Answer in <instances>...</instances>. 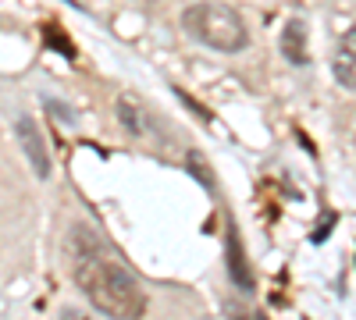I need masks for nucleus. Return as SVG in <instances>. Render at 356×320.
Masks as SVG:
<instances>
[{
    "mask_svg": "<svg viewBox=\"0 0 356 320\" xmlns=\"http://www.w3.org/2000/svg\"><path fill=\"white\" fill-rule=\"evenodd\" d=\"M68 256H72V274L97 313L122 317V320H136L146 313V296L139 281L93 228L86 224L72 228Z\"/></svg>",
    "mask_w": 356,
    "mask_h": 320,
    "instance_id": "1",
    "label": "nucleus"
},
{
    "mask_svg": "<svg viewBox=\"0 0 356 320\" xmlns=\"http://www.w3.org/2000/svg\"><path fill=\"white\" fill-rule=\"evenodd\" d=\"M182 25L193 40H200L203 47L221 50V53H239L250 47V33L243 18L235 15L232 8L221 4H193L182 15Z\"/></svg>",
    "mask_w": 356,
    "mask_h": 320,
    "instance_id": "2",
    "label": "nucleus"
},
{
    "mask_svg": "<svg viewBox=\"0 0 356 320\" xmlns=\"http://www.w3.org/2000/svg\"><path fill=\"white\" fill-rule=\"evenodd\" d=\"M15 132H18V142H22V153H25L29 167L36 171V178L47 182V178H50V150H47V142H43L36 121H33V118H18Z\"/></svg>",
    "mask_w": 356,
    "mask_h": 320,
    "instance_id": "3",
    "label": "nucleus"
},
{
    "mask_svg": "<svg viewBox=\"0 0 356 320\" xmlns=\"http://www.w3.org/2000/svg\"><path fill=\"white\" fill-rule=\"evenodd\" d=\"M225 264H228V278L239 292H253L257 288V278H253V267L246 260V249H243V239H239V228L228 224V249H225Z\"/></svg>",
    "mask_w": 356,
    "mask_h": 320,
    "instance_id": "4",
    "label": "nucleus"
},
{
    "mask_svg": "<svg viewBox=\"0 0 356 320\" xmlns=\"http://www.w3.org/2000/svg\"><path fill=\"white\" fill-rule=\"evenodd\" d=\"M282 53H285V61L296 65V68H307V65H310V53H307V25H303L300 18L285 22V28H282Z\"/></svg>",
    "mask_w": 356,
    "mask_h": 320,
    "instance_id": "5",
    "label": "nucleus"
},
{
    "mask_svg": "<svg viewBox=\"0 0 356 320\" xmlns=\"http://www.w3.org/2000/svg\"><path fill=\"white\" fill-rule=\"evenodd\" d=\"M118 118H122V125L132 135H143L146 132V114H143V107L132 96H118Z\"/></svg>",
    "mask_w": 356,
    "mask_h": 320,
    "instance_id": "6",
    "label": "nucleus"
},
{
    "mask_svg": "<svg viewBox=\"0 0 356 320\" xmlns=\"http://www.w3.org/2000/svg\"><path fill=\"white\" fill-rule=\"evenodd\" d=\"M186 167H189V174L207 189V192H218V182H214V171H211V164H207L196 150H189V157H186Z\"/></svg>",
    "mask_w": 356,
    "mask_h": 320,
    "instance_id": "7",
    "label": "nucleus"
},
{
    "mask_svg": "<svg viewBox=\"0 0 356 320\" xmlns=\"http://www.w3.org/2000/svg\"><path fill=\"white\" fill-rule=\"evenodd\" d=\"M332 71H335L342 90H356V57L353 53H339V61L332 65Z\"/></svg>",
    "mask_w": 356,
    "mask_h": 320,
    "instance_id": "8",
    "label": "nucleus"
},
{
    "mask_svg": "<svg viewBox=\"0 0 356 320\" xmlns=\"http://www.w3.org/2000/svg\"><path fill=\"white\" fill-rule=\"evenodd\" d=\"M43 40H47V47L61 50V53L68 57V61L75 57V47H72V40L65 36V28H61V25H47V28H43Z\"/></svg>",
    "mask_w": 356,
    "mask_h": 320,
    "instance_id": "9",
    "label": "nucleus"
},
{
    "mask_svg": "<svg viewBox=\"0 0 356 320\" xmlns=\"http://www.w3.org/2000/svg\"><path fill=\"white\" fill-rule=\"evenodd\" d=\"M335 221H339L335 214H324V217H321V224L314 228V235H310V242H317V246H321L324 239H328V235H332V228H335Z\"/></svg>",
    "mask_w": 356,
    "mask_h": 320,
    "instance_id": "10",
    "label": "nucleus"
},
{
    "mask_svg": "<svg viewBox=\"0 0 356 320\" xmlns=\"http://www.w3.org/2000/svg\"><path fill=\"white\" fill-rule=\"evenodd\" d=\"M47 110H50V118H54V121H65V125H72V121H75V114H72V107H65V103H57V100H47Z\"/></svg>",
    "mask_w": 356,
    "mask_h": 320,
    "instance_id": "11",
    "label": "nucleus"
},
{
    "mask_svg": "<svg viewBox=\"0 0 356 320\" xmlns=\"http://www.w3.org/2000/svg\"><path fill=\"white\" fill-rule=\"evenodd\" d=\"M175 96H178V100H182V103H186L189 110H196V114H200V118H203V121H211V110H207V107H200V103H196V100H193V96H189L186 90H175Z\"/></svg>",
    "mask_w": 356,
    "mask_h": 320,
    "instance_id": "12",
    "label": "nucleus"
},
{
    "mask_svg": "<svg viewBox=\"0 0 356 320\" xmlns=\"http://www.w3.org/2000/svg\"><path fill=\"white\" fill-rule=\"evenodd\" d=\"M342 53H353V57H356V25L342 36Z\"/></svg>",
    "mask_w": 356,
    "mask_h": 320,
    "instance_id": "13",
    "label": "nucleus"
}]
</instances>
